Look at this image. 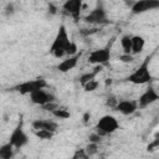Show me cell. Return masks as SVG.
<instances>
[{"label": "cell", "instance_id": "obj_1", "mask_svg": "<svg viewBox=\"0 0 159 159\" xmlns=\"http://www.w3.org/2000/svg\"><path fill=\"white\" fill-rule=\"evenodd\" d=\"M70 37H68V34H67V30H66V26L65 25H60L58 30H57V34L55 36V40L50 47V52L60 58V57H63L66 55V48L70 43Z\"/></svg>", "mask_w": 159, "mask_h": 159}, {"label": "cell", "instance_id": "obj_2", "mask_svg": "<svg viewBox=\"0 0 159 159\" xmlns=\"http://www.w3.org/2000/svg\"><path fill=\"white\" fill-rule=\"evenodd\" d=\"M149 57H147L140 65L138 68H135L128 77H127V81L130 82V83H134V84H145V83H149L153 77H152V73H150V70H149Z\"/></svg>", "mask_w": 159, "mask_h": 159}, {"label": "cell", "instance_id": "obj_3", "mask_svg": "<svg viewBox=\"0 0 159 159\" xmlns=\"http://www.w3.org/2000/svg\"><path fill=\"white\" fill-rule=\"evenodd\" d=\"M118 128H119L118 120H117L113 116L106 114V116H103L102 118H99V120L97 122L96 132H97L99 135L104 137V135L112 134V133L116 132Z\"/></svg>", "mask_w": 159, "mask_h": 159}, {"label": "cell", "instance_id": "obj_4", "mask_svg": "<svg viewBox=\"0 0 159 159\" xmlns=\"http://www.w3.org/2000/svg\"><path fill=\"white\" fill-rule=\"evenodd\" d=\"M46 86H47L46 80H43V78H36V80H30V81L22 82L20 84L15 86L14 89L17 91L20 94H31L32 92H35L37 89H41V88H45Z\"/></svg>", "mask_w": 159, "mask_h": 159}, {"label": "cell", "instance_id": "obj_5", "mask_svg": "<svg viewBox=\"0 0 159 159\" xmlns=\"http://www.w3.org/2000/svg\"><path fill=\"white\" fill-rule=\"evenodd\" d=\"M9 142L14 145V148H15V149H20V148H22L24 145H26V144H27L29 138H27L26 133L24 132V122H22V119H21V118H20L19 123L16 124L15 129L12 130V133H11V135H10V140H9Z\"/></svg>", "mask_w": 159, "mask_h": 159}, {"label": "cell", "instance_id": "obj_6", "mask_svg": "<svg viewBox=\"0 0 159 159\" xmlns=\"http://www.w3.org/2000/svg\"><path fill=\"white\" fill-rule=\"evenodd\" d=\"M84 22L92 25H102L107 22V12L102 5H98L88 15L84 16Z\"/></svg>", "mask_w": 159, "mask_h": 159}, {"label": "cell", "instance_id": "obj_7", "mask_svg": "<svg viewBox=\"0 0 159 159\" xmlns=\"http://www.w3.org/2000/svg\"><path fill=\"white\" fill-rule=\"evenodd\" d=\"M111 58V50L109 47L97 48L93 50L88 55V62L92 65H106Z\"/></svg>", "mask_w": 159, "mask_h": 159}, {"label": "cell", "instance_id": "obj_8", "mask_svg": "<svg viewBox=\"0 0 159 159\" xmlns=\"http://www.w3.org/2000/svg\"><path fill=\"white\" fill-rule=\"evenodd\" d=\"M159 9V0H138L132 5V12L135 15Z\"/></svg>", "mask_w": 159, "mask_h": 159}, {"label": "cell", "instance_id": "obj_9", "mask_svg": "<svg viewBox=\"0 0 159 159\" xmlns=\"http://www.w3.org/2000/svg\"><path fill=\"white\" fill-rule=\"evenodd\" d=\"M159 101V93L154 89V87L149 86L140 96L138 99V107L139 108H145L150 104H153L154 102Z\"/></svg>", "mask_w": 159, "mask_h": 159}, {"label": "cell", "instance_id": "obj_10", "mask_svg": "<svg viewBox=\"0 0 159 159\" xmlns=\"http://www.w3.org/2000/svg\"><path fill=\"white\" fill-rule=\"evenodd\" d=\"M82 1L83 0H66L62 5V9L73 17L75 22L80 20L81 10H82Z\"/></svg>", "mask_w": 159, "mask_h": 159}, {"label": "cell", "instance_id": "obj_11", "mask_svg": "<svg viewBox=\"0 0 159 159\" xmlns=\"http://www.w3.org/2000/svg\"><path fill=\"white\" fill-rule=\"evenodd\" d=\"M30 99H31V102L35 103V104L43 106V104H46V103H48V102L55 101V96L51 94V93H48V92H46L43 88H41V89H37V91L32 92V93L30 94Z\"/></svg>", "mask_w": 159, "mask_h": 159}, {"label": "cell", "instance_id": "obj_12", "mask_svg": "<svg viewBox=\"0 0 159 159\" xmlns=\"http://www.w3.org/2000/svg\"><path fill=\"white\" fill-rule=\"evenodd\" d=\"M137 109H138V101H132V99L119 101L116 107V111H118L119 113H122L124 116H130Z\"/></svg>", "mask_w": 159, "mask_h": 159}, {"label": "cell", "instance_id": "obj_13", "mask_svg": "<svg viewBox=\"0 0 159 159\" xmlns=\"http://www.w3.org/2000/svg\"><path fill=\"white\" fill-rule=\"evenodd\" d=\"M81 55H82L81 52H77V53L73 55V56H68L66 60H63L61 63H58L57 70H58L60 72H68V71H71L72 68H75V67L77 66V62H78Z\"/></svg>", "mask_w": 159, "mask_h": 159}, {"label": "cell", "instance_id": "obj_14", "mask_svg": "<svg viewBox=\"0 0 159 159\" xmlns=\"http://www.w3.org/2000/svg\"><path fill=\"white\" fill-rule=\"evenodd\" d=\"M31 125H32V128L35 130H39V129H48V130L56 132V129H57V123L53 122V120H50V119H35Z\"/></svg>", "mask_w": 159, "mask_h": 159}, {"label": "cell", "instance_id": "obj_15", "mask_svg": "<svg viewBox=\"0 0 159 159\" xmlns=\"http://www.w3.org/2000/svg\"><path fill=\"white\" fill-rule=\"evenodd\" d=\"M102 70H103V65H94V67H93V70H92L91 72L83 73V75L80 77V83L83 86V84H86L87 82H89V81L94 80V78H96V76H97Z\"/></svg>", "mask_w": 159, "mask_h": 159}, {"label": "cell", "instance_id": "obj_16", "mask_svg": "<svg viewBox=\"0 0 159 159\" xmlns=\"http://www.w3.org/2000/svg\"><path fill=\"white\" fill-rule=\"evenodd\" d=\"M145 46V40L139 36V35H134L132 36V53L133 55H138L143 51Z\"/></svg>", "mask_w": 159, "mask_h": 159}, {"label": "cell", "instance_id": "obj_17", "mask_svg": "<svg viewBox=\"0 0 159 159\" xmlns=\"http://www.w3.org/2000/svg\"><path fill=\"white\" fill-rule=\"evenodd\" d=\"M14 145L9 142L0 147V158L1 159H10L14 157Z\"/></svg>", "mask_w": 159, "mask_h": 159}, {"label": "cell", "instance_id": "obj_18", "mask_svg": "<svg viewBox=\"0 0 159 159\" xmlns=\"http://www.w3.org/2000/svg\"><path fill=\"white\" fill-rule=\"evenodd\" d=\"M120 45L124 53H132V36L124 35L120 37Z\"/></svg>", "mask_w": 159, "mask_h": 159}, {"label": "cell", "instance_id": "obj_19", "mask_svg": "<svg viewBox=\"0 0 159 159\" xmlns=\"http://www.w3.org/2000/svg\"><path fill=\"white\" fill-rule=\"evenodd\" d=\"M55 132L52 130H48V129H39V130H35V135L42 140H47V139H51L53 137Z\"/></svg>", "mask_w": 159, "mask_h": 159}, {"label": "cell", "instance_id": "obj_20", "mask_svg": "<svg viewBox=\"0 0 159 159\" xmlns=\"http://www.w3.org/2000/svg\"><path fill=\"white\" fill-rule=\"evenodd\" d=\"M56 118H60V119H67L71 117V113L67 111V109H63V108H56L51 112Z\"/></svg>", "mask_w": 159, "mask_h": 159}, {"label": "cell", "instance_id": "obj_21", "mask_svg": "<svg viewBox=\"0 0 159 159\" xmlns=\"http://www.w3.org/2000/svg\"><path fill=\"white\" fill-rule=\"evenodd\" d=\"M84 149H86V153L88 154V157H92V155L97 154V152H98V143H92V142H89Z\"/></svg>", "mask_w": 159, "mask_h": 159}, {"label": "cell", "instance_id": "obj_22", "mask_svg": "<svg viewBox=\"0 0 159 159\" xmlns=\"http://www.w3.org/2000/svg\"><path fill=\"white\" fill-rule=\"evenodd\" d=\"M118 102H119V101L117 99V97H116V96L109 94V96L107 97V99H106V106H107V107H109V108H112V109H116V107H117Z\"/></svg>", "mask_w": 159, "mask_h": 159}, {"label": "cell", "instance_id": "obj_23", "mask_svg": "<svg viewBox=\"0 0 159 159\" xmlns=\"http://www.w3.org/2000/svg\"><path fill=\"white\" fill-rule=\"evenodd\" d=\"M82 87L84 88V91H86V92H93V91H94V89H97V87H98V81H96V78H94V80H92V81L87 82L86 84H83Z\"/></svg>", "mask_w": 159, "mask_h": 159}, {"label": "cell", "instance_id": "obj_24", "mask_svg": "<svg viewBox=\"0 0 159 159\" xmlns=\"http://www.w3.org/2000/svg\"><path fill=\"white\" fill-rule=\"evenodd\" d=\"M77 45L75 43V42H70L68 43V46H67V48H66V55L67 56H73V55H76L77 53Z\"/></svg>", "mask_w": 159, "mask_h": 159}, {"label": "cell", "instance_id": "obj_25", "mask_svg": "<svg viewBox=\"0 0 159 159\" xmlns=\"http://www.w3.org/2000/svg\"><path fill=\"white\" fill-rule=\"evenodd\" d=\"M72 158H73V159H78V158H81V159H87V158H88V154L86 153V149H76V152H75V154L72 155Z\"/></svg>", "mask_w": 159, "mask_h": 159}, {"label": "cell", "instance_id": "obj_26", "mask_svg": "<svg viewBox=\"0 0 159 159\" xmlns=\"http://www.w3.org/2000/svg\"><path fill=\"white\" fill-rule=\"evenodd\" d=\"M4 14H5V16H7V17H10L11 15L15 14V6H14L12 2H9V4L5 6V9H4Z\"/></svg>", "mask_w": 159, "mask_h": 159}, {"label": "cell", "instance_id": "obj_27", "mask_svg": "<svg viewBox=\"0 0 159 159\" xmlns=\"http://www.w3.org/2000/svg\"><path fill=\"white\" fill-rule=\"evenodd\" d=\"M133 60H134L133 53H123L119 56V61L123 63H130V62H133Z\"/></svg>", "mask_w": 159, "mask_h": 159}, {"label": "cell", "instance_id": "obj_28", "mask_svg": "<svg viewBox=\"0 0 159 159\" xmlns=\"http://www.w3.org/2000/svg\"><path fill=\"white\" fill-rule=\"evenodd\" d=\"M88 140L89 142H92V143H101V140H102V135H99L97 132H93V133H91L89 135H88Z\"/></svg>", "mask_w": 159, "mask_h": 159}, {"label": "cell", "instance_id": "obj_29", "mask_svg": "<svg viewBox=\"0 0 159 159\" xmlns=\"http://www.w3.org/2000/svg\"><path fill=\"white\" fill-rule=\"evenodd\" d=\"M45 111H47V112H52L53 109H56V108H58V106H57V103L55 102V101H52V102H48V103H46V104H43V106H41Z\"/></svg>", "mask_w": 159, "mask_h": 159}, {"label": "cell", "instance_id": "obj_30", "mask_svg": "<svg viewBox=\"0 0 159 159\" xmlns=\"http://www.w3.org/2000/svg\"><path fill=\"white\" fill-rule=\"evenodd\" d=\"M96 32H98V29H82V30H80V34L82 35V36H89V35H92V34H96Z\"/></svg>", "mask_w": 159, "mask_h": 159}, {"label": "cell", "instance_id": "obj_31", "mask_svg": "<svg viewBox=\"0 0 159 159\" xmlns=\"http://www.w3.org/2000/svg\"><path fill=\"white\" fill-rule=\"evenodd\" d=\"M48 11H50L51 14H56V7H55L52 4H50V6H48Z\"/></svg>", "mask_w": 159, "mask_h": 159}, {"label": "cell", "instance_id": "obj_32", "mask_svg": "<svg viewBox=\"0 0 159 159\" xmlns=\"http://www.w3.org/2000/svg\"><path fill=\"white\" fill-rule=\"evenodd\" d=\"M89 117H91V114L87 112V113H84V116H83V123H87L88 122V119H89Z\"/></svg>", "mask_w": 159, "mask_h": 159}, {"label": "cell", "instance_id": "obj_33", "mask_svg": "<svg viewBox=\"0 0 159 159\" xmlns=\"http://www.w3.org/2000/svg\"><path fill=\"white\" fill-rule=\"evenodd\" d=\"M112 84V80L111 78H107L106 80V86H111Z\"/></svg>", "mask_w": 159, "mask_h": 159}]
</instances>
